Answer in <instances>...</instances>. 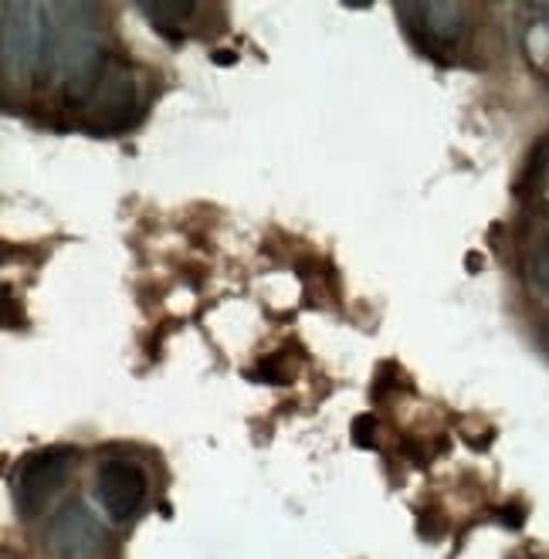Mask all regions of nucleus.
<instances>
[{
  "label": "nucleus",
  "instance_id": "1",
  "mask_svg": "<svg viewBox=\"0 0 549 559\" xmlns=\"http://www.w3.org/2000/svg\"><path fill=\"white\" fill-rule=\"evenodd\" d=\"M92 4H45V64L41 72L61 85L64 106L79 109L103 75L112 51L103 48V27Z\"/></svg>",
  "mask_w": 549,
  "mask_h": 559
},
{
  "label": "nucleus",
  "instance_id": "2",
  "mask_svg": "<svg viewBox=\"0 0 549 559\" xmlns=\"http://www.w3.org/2000/svg\"><path fill=\"white\" fill-rule=\"evenodd\" d=\"M143 95H140V79L136 72L119 55H109L103 75L95 79L85 103L75 109L79 122L95 136H116L126 133L129 126L140 119Z\"/></svg>",
  "mask_w": 549,
  "mask_h": 559
},
{
  "label": "nucleus",
  "instance_id": "3",
  "mask_svg": "<svg viewBox=\"0 0 549 559\" xmlns=\"http://www.w3.org/2000/svg\"><path fill=\"white\" fill-rule=\"evenodd\" d=\"M75 465H79V451L61 448V444L24 454L11 475V496H14L17 515L21 519L41 515L48 502L64 488V481L72 478Z\"/></svg>",
  "mask_w": 549,
  "mask_h": 559
},
{
  "label": "nucleus",
  "instance_id": "4",
  "mask_svg": "<svg viewBox=\"0 0 549 559\" xmlns=\"http://www.w3.org/2000/svg\"><path fill=\"white\" fill-rule=\"evenodd\" d=\"M0 72L4 82H24L45 64V4L8 0L0 8Z\"/></svg>",
  "mask_w": 549,
  "mask_h": 559
},
{
  "label": "nucleus",
  "instance_id": "5",
  "mask_svg": "<svg viewBox=\"0 0 549 559\" xmlns=\"http://www.w3.org/2000/svg\"><path fill=\"white\" fill-rule=\"evenodd\" d=\"M407 35L425 55H451L468 38V8L455 0H417L397 4Z\"/></svg>",
  "mask_w": 549,
  "mask_h": 559
},
{
  "label": "nucleus",
  "instance_id": "6",
  "mask_svg": "<svg viewBox=\"0 0 549 559\" xmlns=\"http://www.w3.org/2000/svg\"><path fill=\"white\" fill-rule=\"evenodd\" d=\"M150 496V478L133 457H109L95 472V502L116 525L136 519Z\"/></svg>",
  "mask_w": 549,
  "mask_h": 559
},
{
  "label": "nucleus",
  "instance_id": "7",
  "mask_svg": "<svg viewBox=\"0 0 549 559\" xmlns=\"http://www.w3.org/2000/svg\"><path fill=\"white\" fill-rule=\"evenodd\" d=\"M45 549L55 559H99L106 549V530L82 502H69L48 519Z\"/></svg>",
  "mask_w": 549,
  "mask_h": 559
},
{
  "label": "nucleus",
  "instance_id": "8",
  "mask_svg": "<svg viewBox=\"0 0 549 559\" xmlns=\"http://www.w3.org/2000/svg\"><path fill=\"white\" fill-rule=\"evenodd\" d=\"M523 55L539 75L549 79V4L533 8V21L523 31Z\"/></svg>",
  "mask_w": 549,
  "mask_h": 559
},
{
  "label": "nucleus",
  "instance_id": "9",
  "mask_svg": "<svg viewBox=\"0 0 549 559\" xmlns=\"http://www.w3.org/2000/svg\"><path fill=\"white\" fill-rule=\"evenodd\" d=\"M136 11L156 27V31H180L193 14H198V4L190 0H153V4H136Z\"/></svg>",
  "mask_w": 549,
  "mask_h": 559
},
{
  "label": "nucleus",
  "instance_id": "10",
  "mask_svg": "<svg viewBox=\"0 0 549 559\" xmlns=\"http://www.w3.org/2000/svg\"><path fill=\"white\" fill-rule=\"evenodd\" d=\"M526 275H529V285H533L536 292L549 295V245H542V248L529 258Z\"/></svg>",
  "mask_w": 549,
  "mask_h": 559
},
{
  "label": "nucleus",
  "instance_id": "11",
  "mask_svg": "<svg viewBox=\"0 0 549 559\" xmlns=\"http://www.w3.org/2000/svg\"><path fill=\"white\" fill-rule=\"evenodd\" d=\"M536 177H539V187L549 193V136L536 150Z\"/></svg>",
  "mask_w": 549,
  "mask_h": 559
},
{
  "label": "nucleus",
  "instance_id": "12",
  "mask_svg": "<svg viewBox=\"0 0 549 559\" xmlns=\"http://www.w3.org/2000/svg\"><path fill=\"white\" fill-rule=\"evenodd\" d=\"M542 346H546V349H549V319H546V322H542Z\"/></svg>",
  "mask_w": 549,
  "mask_h": 559
}]
</instances>
